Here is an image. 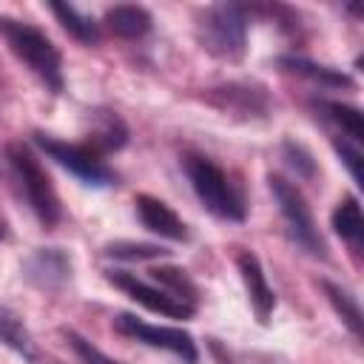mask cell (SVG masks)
<instances>
[{
    "instance_id": "cell-22",
    "label": "cell",
    "mask_w": 364,
    "mask_h": 364,
    "mask_svg": "<svg viewBox=\"0 0 364 364\" xmlns=\"http://www.w3.org/2000/svg\"><path fill=\"white\" fill-rule=\"evenodd\" d=\"M65 338H68V344L74 347V353L85 361V364H119V361H114V358H108L102 350H97L91 341H85L82 336H77L74 330H65Z\"/></svg>"
},
{
    "instance_id": "cell-12",
    "label": "cell",
    "mask_w": 364,
    "mask_h": 364,
    "mask_svg": "<svg viewBox=\"0 0 364 364\" xmlns=\"http://www.w3.org/2000/svg\"><path fill=\"white\" fill-rule=\"evenodd\" d=\"M151 14L142 6H114L105 11V26L117 34V37H142L151 31Z\"/></svg>"
},
{
    "instance_id": "cell-20",
    "label": "cell",
    "mask_w": 364,
    "mask_h": 364,
    "mask_svg": "<svg viewBox=\"0 0 364 364\" xmlns=\"http://www.w3.org/2000/svg\"><path fill=\"white\" fill-rule=\"evenodd\" d=\"M151 276L162 284V290H168L171 296H176V299H182V301L196 307V284L185 276V270H179V267H154Z\"/></svg>"
},
{
    "instance_id": "cell-5",
    "label": "cell",
    "mask_w": 364,
    "mask_h": 364,
    "mask_svg": "<svg viewBox=\"0 0 364 364\" xmlns=\"http://www.w3.org/2000/svg\"><path fill=\"white\" fill-rule=\"evenodd\" d=\"M267 182H270V193H273V199L279 205V213H282V219L287 225L290 239L304 253H310L316 259H327V245H324V239H321V233H318V228L313 222L310 205L304 202L301 191L296 185H290L287 179L273 176V173L267 176Z\"/></svg>"
},
{
    "instance_id": "cell-21",
    "label": "cell",
    "mask_w": 364,
    "mask_h": 364,
    "mask_svg": "<svg viewBox=\"0 0 364 364\" xmlns=\"http://www.w3.org/2000/svg\"><path fill=\"white\" fill-rule=\"evenodd\" d=\"M105 253L114 256V259H128V262L136 259V262H142V259H159L168 250L159 247V245H145V242H117V245H108Z\"/></svg>"
},
{
    "instance_id": "cell-10",
    "label": "cell",
    "mask_w": 364,
    "mask_h": 364,
    "mask_svg": "<svg viewBox=\"0 0 364 364\" xmlns=\"http://www.w3.org/2000/svg\"><path fill=\"white\" fill-rule=\"evenodd\" d=\"M236 267L242 273V282H245V290H247V301H250L259 324H267L270 316H273V310H276V293L267 284V276L262 270L259 256L253 250H239Z\"/></svg>"
},
{
    "instance_id": "cell-7",
    "label": "cell",
    "mask_w": 364,
    "mask_h": 364,
    "mask_svg": "<svg viewBox=\"0 0 364 364\" xmlns=\"http://www.w3.org/2000/svg\"><path fill=\"white\" fill-rule=\"evenodd\" d=\"M114 330L128 336V338H136L148 347H156V350H165L176 358H182L185 364H196L199 361V353H196V341L188 330L182 327H159V324H151V321H142L131 313H119L114 318Z\"/></svg>"
},
{
    "instance_id": "cell-15",
    "label": "cell",
    "mask_w": 364,
    "mask_h": 364,
    "mask_svg": "<svg viewBox=\"0 0 364 364\" xmlns=\"http://www.w3.org/2000/svg\"><path fill=\"white\" fill-rule=\"evenodd\" d=\"M128 139V128L122 125V119L111 111H102L97 114V125L91 128V148L97 154H108V151H117L122 148Z\"/></svg>"
},
{
    "instance_id": "cell-19",
    "label": "cell",
    "mask_w": 364,
    "mask_h": 364,
    "mask_svg": "<svg viewBox=\"0 0 364 364\" xmlns=\"http://www.w3.org/2000/svg\"><path fill=\"white\" fill-rule=\"evenodd\" d=\"M321 287H324V293H327V299H330V304L336 307V313L344 318V324L353 330V336H361V307H358V299L350 293V290H344V287H338V284H333V282H321Z\"/></svg>"
},
{
    "instance_id": "cell-9",
    "label": "cell",
    "mask_w": 364,
    "mask_h": 364,
    "mask_svg": "<svg viewBox=\"0 0 364 364\" xmlns=\"http://www.w3.org/2000/svg\"><path fill=\"white\" fill-rule=\"evenodd\" d=\"M23 276L40 290H60L71 276V259L60 247H37L23 262Z\"/></svg>"
},
{
    "instance_id": "cell-13",
    "label": "cell",
    "mask_w": 364,
    "mask_h": 364,
    "mask_svg": "<svg viewBox=\"0 0 364 364\" xmlns=\"http://www.w3.org/2000/svg\"><path fill=\"white\" fill-rule=\"evenodd\" d=\"M333 230L353 247V250H361V242H364V219H361V205L355 196H344L336 210H333Z\"/></svg>"
},
{
    "instance_id": "cell-1",
    "label": "cell",
    "mask_w": 364,
    "mask_h": 364,
    "mask_svg": "<svg viewBox=\"0 0 364 364\" xmlns=\"http://www.w3.org/2000/svg\"><path fill=\"white\" fill-rule=\"evenodd\" d=\"M0 34L11 54L54 94L63 91V57L57 46L31 23L14 20V17H0Z\"/></svg>"
},
{
    "instance_id": "cell-18",
    "label": "cell",
    "mask_w": 364,
    "mask_h": 364,
    "mask_svg": "<svg viewBox=\"0 0 364 364\" xmlns=\"http://www.w3.org/2000/svg\"><path fill=\"white\" fill-rule=\"evenodd\" d=\"M279 65H284V68L293 71V74L310 77V80H316V82H321V85H336V88L353 85V80H350L347 74H341V71H336V68H327V65H318V63H310V60H304V57H282Z\"/></svg>"
},
{
    "instance_id": "cell-3",
    "label": "cell",
    "mask_w": 364,
    "mask_h": 364,
    "mask_svg": "<svg viewBox=\"0 0 364 364\" xmlns=\"http://www.w3.org/2000/svg\"><path fill=\"white\" fill-rule=\"evenodd\" d=\"M199 46L219 60H242L247 48V14L236 3L208 6L196 20Z\"/></svg>"
},
{
    "instance_id": "cell-6",
    "label": "cell",
    "mask_w": 364,
    "mask_h": 364,
    "mask_svg": "<svg viewBox=\"0 0 364 364\" xmlns=\"http://www.w3.org/2000/svg\"><path fill=\"white\" fill-rule=\"evenodd\" d=\"M34 142L68 173H74L80 182L91 188H105L117 179V173L102 162V154H97L91 145H77V142H63L57 136H48L43 131L34 134Z\"/></svg>"
},
{
    "instance_id": "cell-17",
    "label": "cell",
    "mask_w": 364,
    "mask_h": 364,
    "mask_svg": "<svg viewBox=\"0 0 364 364\" xmlns=\"http://www.w3.org/2000/svg\"><path fill=\"white\" fill-rule=\"evenodd\" d=\"M51 11H54V17L60 20V26H63L74 40H80V43H85V46L97 43V37H100L97 23H94L91 17H85L80 9L68 6V3H51Z\"/></svg>"
},
{
    "instance_id": "cell-2",
    "label": "cell",
    "mask_w": 364,
    "mask_h": 364,
    "mask_svg": "<svg viewBox=\"0 0 364 364\" xmlns=\"http://www.w3.org/2000/svg\"><path fill=\"white\" fill-rule=\"evenodd\" d=\"M182 168H185V176L191 182L196 199L202 202V208L208 213H213L216 219H225V222H242L245 219L247 208H245L239 188L230 182V176L210 156L185 154Z\"/></svg>"
},
{
    "instance_id": "cell-8",
    "label": "cell",
    "mask_w": 364,
    "mask_h": 364,
    "mask_svg": "<svg viewBox=\"0 0 364 364\" xmlns=\"http://www.w3.org/2000/svg\"><path fill=\"white\" fill-rule=\"evenodd\" d=\"M108 282H111L114 287H119L128 299H134L136 304H142V307H148V310H154V313H159V316H171V318H191V316H193V304H188V301H182V299H176V296H171V293L162 290V287L145 284V282L136 279L134 273L111 270V273H108Z\"/></svg>"
},
{
    "instance_id": "cell-11",
    "label": "cell",
    "mask_w": 364,
    "mask_h": 364,
    "mask_svg": "<svg viewBox=\"0 0 364 364\" xmlns=\"http://www.w3.org/2000/svg\"><path fill=\"white\" fill-rule=\"evenodd\" d=\"M134 208H136L139 222H142L151 233H159V236H165V239H171V242H185V239H188L185 222H182L162 199L148 196V193H139V196L134 199Z\"/></svg>"
},
{
    "instance_id": "cell-23",
    "label": "cell",
    "mask_w": 364,
    "mask_h": 364,
    "mask_svg": "<svg viewBox=\"0 0 364 364\" xmlns=\"http://www.w3.org/2000/svg\"><path fill=\"white\" fill-rule=\"evenodd\" d=\"M6 236V225H3V219H0V239Z\"/></svg>"
},
{
    "instance_id": "cell-16",
    "label": "cell",
    "mask_w": 364,
    "mask_h": 364,
    "mask_svg": "<svg viewBox=\"0 0 364 364\" xmlns=\"http://www.w3.org/2000/svg\"><path fill=\"white\" fill-rule=\"evenodd\" d=\"M321 111V117L327 122H333L338 128L336 136H347L353 142H361L364 136V122H361V111L353 105H341V102H318L316 105Z\"/></svg>"
},
{
    "instance_id": "cell-4",
    "label": "cell",
    "mask_w": 364,
    "mask_h": 364,
    "mask_svg": "<svg viewBox=\"0 0 364 364\" xmlns=\"http://www.w3.org/2000/svg\"><path fill=\"white\" fill-rule=\"evenodd\" d=\"M6 156H9V165H11V171H14V176H17V182H20V191H23V196H26V202H28V208L34 210V216L46 225V228H51V225H57V219H60V196H57V191H54V185H51V179H48V173H46V168L40 165V159L31 154V148L28 145H23V142H11L9 148H6Z\"/></svg>"
},
{
    "instance_id": "cell-14",
    "label": "cell",
    "mask_w": 364,
    "mask_h": 364,
    "mask_svg": "<svg viewBox=\"0 0 364 364\" xmlns=\"http://www.w3.org/2000/svg\"><path fill=\"white\" fill-rule=\"evenodd\" d=\"M0 341L9 350H14L17 355H23L26 361L34 358V344H31V336H28L23 318L14 310H9L6 304H0Z\"/></svg>"
}]
</instances>
